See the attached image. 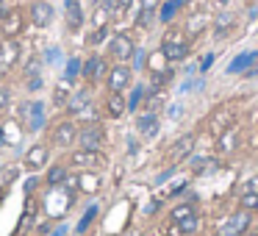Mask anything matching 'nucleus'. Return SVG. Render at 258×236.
<instances>
[{"mask_svg": "<svg viewBox=\"0 0 258 236\" xmlns=\"http://www.w3.org/2000/svg\"><path fill=\"white\" fill-rule=\"evenodd\" d=\"M128 6H131V0H117L114 12H117V14H125V12H128Z\"/></svg>", "mask_w": 258, "mask_h": 236, "instance_id": "4c0bfd02", "label": "nucleus"}, {"mask_svg": "<svg viewBox=\"0 0 258 236\" xmlns=\"http://www.w3.org/2000/svg\"><path fill=\"white\" fill-rule=\"evenodd\" d=\"M211 64H214V53H208V56L203 58V70H208V67H211Z\"/></svg>", "mask_w": 258, "mask_h": 236, "instance_id": "a19ab883", "label": "nucleus"}, {"mask_svg": "<svg viewBox=\"0 0 258 236\" xmlns=\"http://www.w3.org/2000/svg\"><path fill=\"white\" fill-rule=\"evenodd\" d=\"M214 3H219V6H228L230 0H214Z\"/></svg>", "mask_w": 258, "mask_h": 236, "instance_id": "49530a36", "label": "nucleus"}, {"mask_svg": "<svg viewBox=\"0 0 258 236\" xmlns=\"http://www.w3.org/2000/svg\"><path fill=\"white\" fill-rule=\"evenodd\" d=\"M9 100H12V92H9V89H0V111L9 106Z\"/></svg>", "mask_w": 258, "mask_h": 236, "instance_id": "e433bc0d", "label": "nucleus"}, {"mask_svg": "<svg viewBox=\"0 0 258 236\" xmlns=\"http://www.w3.org/2000/svg\"><path fill=\"white\" fill-rule=\"evenodd\" d=\"M36 186V178H31V181H25V192H31Z\"/></svg>", "mask_w": 258, "mask_h": 236, "instance_id": "37998d69", "label": "nucleus"}, {"mask_svg": "<svg viewBox=\"0 0 258 236\" xmlns=\"http://www.w3.org/2000/svg\"><path fill=\"white\" fill-rule=\"evenodd\" d=\"M103 39H106V28H97L95 34H92V39H89V42H92V45H100Z\"/></svg>", "mask_w": 258, "mask_h": 236, "instance_id": "c9c22d12", "label": "nucleus"}, {"mask_svg": "<svg viewBox=\"0 0 258 236\" xmlns=\"http://www.w3.org/2000/svg\"><path fill=\"white\" fill-rule=\"evenodd\" d=\"M81 70H84L81 58H70V62H67V70H64V81H70V84H73V81L81 75Z\"/></svg>", "mask_w": 258, "mask_h": 236, "instance_id": "c85d7f7f", "label": "nucleus"}, {"mask_svg": "<svg viewBox=\"0 0 258 236\" xmlns=\"http://www.w3.org/2000/svg\"><path fill=\"white\" fill-rule=\"evenodd\" d=\"M142 97H145V89H142V86H136V89L131 92V97H128V111H136V108L142 106Z\"/></svg>", "mask_w": 258, "mask_h": 236, "instance_id": "2f4dec72", "label": "nucleus"}, {"mask_svg": "<svg viewBox=\"0 0 258 236\" xmlns=\"http://www.w3.org/2000/svg\"><path fill=\"white\" fill-rule=\"evenodd\" d=\"M64 233H67V228H64V225H61V228H56V230H53V236H64Z\"/></svg>", "mask_w": 258, "mask_h": 236, "instance_id": "c03bdc74", "label": "nucleus"}, {"mask_svg": "<svg viewBox=\"0 0 258 236\" xmlns=\"http://www.w3.org/2000/svg\"><path fill=\"white\" fill-rule=\"evenodd\" d=\"M64 12H67V25L73 31H78L84 25V12H81L78 0H64Z\"/></svg>", "mask_w": 258, "mask_h": 236, "instance_id": "a211bd4d", "label": "nucleus"}, {"mask_svg": "<svg viewBox=\"0 0 258 236\" xmlns=\"http://www.w3.org/2000/svg\"><path fill=\"white\" fill-rule=\"evenodd\" d=\"M191 147H195V134L180 136V139L169 147V161H183V158L191 153Z\"/></svg>", "mask_w": 258, "mask_h": 236, "instance_id": "dca6fc26", "label": "nucleus"}, {"mask_svg": "<svg viewBox=\"0 0 258 236\" xmlns=\"http://www.w3.org/2000/svg\"><path fill=\"white\" fill-rule=\"evenodd\" d=\"M53 6L50 3H45V0H36L34 6H31V23L39 25V28H45V25L53 23Z\"/></svg>", "mask_w": 258, "mask_h": 236, "instance_id": "2eb2a0df", "label": "nucleus"}, {"mask_svg": "<svg viewBox=\"0 0 258 236\" xmlns=\"http://www.w3.org/2000/svg\"><path fill=\"white\" fill-rule=\"evenodd\" d=\"M236 147H239V128H236V123H233L230 128H225L222 134L217 136V153L228 156V153L236 150Z\"/></svg>", "mask_w": 258, "mask_h": 236, "instance_id": "4468645a", "label": "nucleus"}, {"mask_svg": "<svg viewBox=\"0 0 258 236\" xmlns=\"http://www.w3.org/2000/svg\"><path fill=\"white\" fill-rule=\"evenodd\" d=\"M233 123H236V117H233L230 108H217V111L211 114V120H208V131H211L214 136H219L225 128H230Z\"/></svg>", "mask_w": 258, "mask_h": 236, "instance_id": "f8f14e48", "label": "nucleus"}, {"mask_svg": "<svg viewBox=\"0 0 258 236\" xmlns=\"http://www.w3.org/2000/svg\"><path fill=\"white\" fill-rule=\"evenodd\" d=\"M28 89L31 92H39L42 89V75H31V78H28Z\"/></svg>", "mask_w": 258, "mask_h": 236, "instance_id": "f704fd0d", "label": "nucleus"}, {"mask_svg": "<svg viewBox=\"0 0 258 236\" xmlns=\"http://www.w3.org/2000/svg\"><path fill=\"white\" fill-rule=\"evenodd\" d=\"M89 103H92L89 89H81V92H75V95L67 100V111H70V114H78V111H84Z\"/></svg>", "mask_w": 258, "mask_h": 236, "instance_id": "4be33fe9", "label": "nucleus"}, {"mask_svg": "<svg viewBox=\"0 0 258 236\" xmlns=\"http://www.w3.org/2000/svg\"><path fill=\"white\" fill-rule=\"evenodd\" d=\"M161 53L167 56V62H183L189 56V39L183 34H167L161 42Z\"/></svg>", "mask_w": 258, "mask_h": 236, "instance_id": "7ed1b4c3", "label": "nucleus"}, {"mask_svg": "<svg viewBox=\"0 0 258 236\" xmlns=\"http://www.w3.org/2000/svg\"><path fill=\"white\" fill-rule=\"evenodd\" d=\"M106 111L111 114V117H122V114L128 111V100L122 97V92H111V95H108Z\"/></svg>", "mask_w": 258, "mask_h": 236, "instance_id": "412c9836", "label": "nucleus"}, {"mask_svg": "<svg viewBox=\"0 0 258 236\" xmlns=\"http://www.w3.org/2000/svg\"><path fill=\"white\" fill-rule=\"evenodd\" d=\"M258 62V53H241V56H236L233 62L228 64V73L230 75H239V73H247V70L252 67V64Z\"/></svg>", "mask_w": 258, "mask_h": 236, "instance_id": "6ab92c4d", "label": "nucleus"}, {"mask_svg": "<svg viewBox=\"0 0 258 236\" xmlns=\"http://www.w3.org/2000/svg\"><path fill=\"white\" fill-rule=\"evenodd\" d=\"M131 78H134V73H131V67L125 62H119L117 67L108 70L106 75V84H108V92H125L131 86Z\"/></svg>", "mask_w": 258, "mask_h": 236, "instance_id": "423d86ee", "label": "nucleus"}, {"mask_svg": "<svg viewBox=\"0 0 258 236\" xmlns=\"http://www.w3.org/2000/svg\"><path fill=\"white\" fill-rule=\"evenodd\" d=\"M47 158H50V147L34 145V147H28V153H25L23 161H25V167H28V169H45Z\"/></svg>", "mask_w": 258, "mask_h": 236, "instance_id": "ddd939ff", "label": "nucleus"}, {"mask_svg": "<svg viewBox=\"0 0 258 236\" xmlns=\"http://www.w3.org/2000/svg\"><path fill=\"white\" fill-rule=\"evenodd\" d=\"M252 222V211H247V208H239L236 214H230L228 219H222V225H219L217 236H244V230L250 228Z\"/></svg>", "mask_w": 258, "mask_h": 236, "instance_id": "f03ea898", "label": "nucleus"}, {"mask_svg": "<svg viewBox=\"0 0 258 236\" xmlns=\"http://www.w3.org/2000/svg\"><path fill=\"white\" fill-rule=\"evenodd\" d=\"M156 6H158V0H142V9L145 12H156Z\"/></svg>", "mask_w": 258, "mask_h": 236, "instance_id": "58836bf2", "label": "nucleus"}, {"mask_svg": "<svg viewBox=\"0 0 258 236\" xmlns=\"http://www.w3.org/2000/svg\"><path fill=\"white\" fill-rule=\"evenodd\" d=\"M6 145V136H3V131H0V147Z\"/></svg>", "mask_w": 258, "mask_h": 236, "instance_id": "a18cd8bd", "label": "nucleus"}, {"mask_svg": "<svg viewBox=\"0 0 258 236\" xmlns=\"http://www.w3.org/2000/svg\"><path fill=\"white\" fill-rule=\"evenodd\" d=\"M191 169H195L197 175H214L219 169V158H195V161H191Z\"/></svg>", "mask_w": 258, "mask_h": 236, "instance_id": "5701e85b", "label": "nucleus"}, {"mask_svg": "<svg viewBox=\"0 0 258 236\" xmlns=\"http://www.w3.org/2000/svg\"><path fill=\"white\" fill-rule=\"evenodd\" d=\"M17 58H20V45L14 42V36H9V39L0 45V64L9 70L14 62H17Z\"/></svg>", "mask_w": 258, "mask_h": 236, "instance_id": "f3484780", "label": "nucleus"}, {"mask_svg": "<svg viewBox=\"0 0 258 236\" xmlns=\"http://www.w3.org/2000/svg\"><path fill=\"white\" fill-rule=\"evenodd\" d=\"M241 192H258V181H247L244 189H241Z\"/></svg>", "mask_w": 258, "mask_h": 236, "instance_id": "ea45409f", "label": "nucleus"}, {"mask_svg": "<svg viewBox=\"0 0 258 236\" xmlns=\"http://www.w3.org/2000/svg\"><path fill=\"white\" fill-rule=\"evenodd\" d=\"M172 222H175V228L180 230V233H197V228H200V214L195 211L191 206H178V208H172Z\"/></svg>", "mask_w": 258, "mask_h": 236, "instance_id": "20e7f679", "label": "nucleus"}, {"mask_svg": "<svg viewBox=\"0 0 258 236\" xmlns=\"http://www.w3.org/2000/svg\"><path fill=\"white\" fill-rule=\"evenodd\" d=\"M20 117H25V125H28L31 134L42 131L45 128V103L34 100V103H28V106H23L20 108Z\"/></svg>", "mask_w": 258, "mask_h": 236, "instance_id": "6e6552de", "label": "nucleus"}, {"mask_svg": "<svg viewBox=\"0 0 258 236\" xmlns=\"http://www.w3.org/2000/svg\"><path fill=\"white\" fill-rule=\"evenodd\" d=\"M0 28H3V34H6V36H17V31L23 28V14H17V12L3 14V20H0Z\"/></svg>", "mask_w": 258, "mask_h": 236, "instance_id": "aec40b11", "label": "nucleus"}, {"mask_svg": "<svg viewBox=\"0 0 258 236\" xmlns=\"http://www.w3.org/2000/svg\"><path fill=\"white\" fill-rule=\"evenodd\" d=\"M67 175H70V169L64 167V164H56V167L47 169V184L58 186V184H64V181H67Z\"/></svg>", "mask_w": 258, "mask_h": 236, "instance_id": "bb28decb", "label": "nucleus"}, {"mask_svg": "<svg viewBox=\"0 0 258 236\" xmlns=\"http://www.w3.org/2000/svg\"><path fill=\"white\" fill-rule=\"evenodd\" d=\"M136 131H139V136H145V139H156L158 131H161V125H158V114L156 111H145L136 117Z\"/></svg>", "mask_w": 258, "mask_h": 236, "instance_id": "9b49d317", "label": "nucleus"}, {"mask_svg": "<svg viewBox=\"0 0 258 236\" xmlns=\"http://www.w3.org/2000/svg\"><path fill=\"white\" fill-rule=\"evenodd\" d=\"M67 100H70V81H61L56 86V92H53V103L56 106H67Z\"/></svg>", "mask_w": 258, "mask_h": 236, "instance_id": "cd10ccee", "label": "nucleus"}, {"mask_svg": "<svg viewBox=\"0 0 258 236\" xmlns=\"http://www.w3.org/2000/svg\"><path fill=\"white\" fill-rule=\"evenodd\" d=\"M169 117H180V106H172V108H169Z\"/></svg>", "mask_w": 258, "mask_h": 236, "instance_id": "79ce46f5", "label": "nucleus"}, {"mask_svg": "<svg viewBox=\"0 0 258 236\" xmlns=\"http://www.w3.org/2000/svg\"><path fill=\"white\" fill-rule=\"evenodd\" d=\"M183 3H186V0H167V3L161 6V14H158V20H161V23H172L175 12H178Z\"/></svg>", "mask_w": 258, "mask_h": 236, "instance_id": "a878e982", "label": "nucleus"}, {"mask_svg": "<svg viewBox=\"0 0 258 236\" xmlns=\"http://www.w3.org/2000/svg\"><path fill=\"white\" fill-rule=\"evenodd\" d=\"M241 208L258 211V192H241Z\"/></svg>", "mask_w": 258, "mask_h": 236, "instance_id": "c756f323", "label": "nucleus"}, {"mask_svg": "<svg viewBox=\"0 0 258 236\" xmlns=\"http://www.w3.org/2000/svg\"><path fill=\"white\" fill-rule=\"evenodd\" d=\"M78 139V128H75V123H70V120H64V123L56 125V131H53V145L61 147V150H67L73 142Z\"/></svg>", "mask_w": 258, "mask_h": 236, "instance_id": "9d476101", "label": "nucleus"}, {"mask_svg": "<svg viewBox=\"0 0 258 236\" xmlns=\"http://www.w3.org/2000/svg\"><path fill=\"white\" fill-rule=\"evenodd\" d=\"M95 217H97V206H89V208H86V214H84V219L78 222V233H84V230L95 222Z\"/></svg>", "mask_w": 258, "mask_h": 236, "instance_id": "7c9ffc66", "label": "nucleus"}, {"mask_svg": "<svg viewBox=\"0 0 258 236\" xmlns=\"http://www.w3.org/2000/svg\"><path fill=\"white\" fill-rule=\"evenodd\" d=\"M3 14H6V12H3V0H0V20H3Z\"/></svg>", "mask_w": 258, "mask_h": 236, "instance_id": "de8ad7c7", "label": "nucleus"}, {"mask_svg": "<svg viewBox=\"0 0 258 236\" xmlns=\"http://www.w3.org/2000/svg\"><path fill=\"white\" fill-rule=\"evenodd\" d=\"M230 28H233V17H230V14H219V17L214 20V34H217L219 39H225Z\"/></svg>", "mask_w": 258, "mask_h": 236, "instance_id": "393cba45", "label": "nucleus"}, {"mask_svg": "<svg viewBox=\"0 0 258 236\" xmlns=\"http://www.w3.org/2000/svg\"><path fill=\"white\" fill-rule=\"evenodd\" d=\"M111 12H114V3H111V0H103L100 6L95 9V17H92L95 28H106V23H108V17H111Z\"/></svg>", "mask_w": 258, "mask_h": 236, "instance_id": "b1692460", "label": "nucleus"}, {"mask_svg": "<svg viewBox=\"0 0 258 236\" xmlns=\"http://www.w3.org/2000/svg\"><path fill=\"white\" fill-rule=\"evenodd\" d=\"M108 53H111V58H117V62H128V58H134L136 45L128 34H117L108 42Z\"/></svg>", "mask_w": 258, "mask_h": 236, "instance_id": "0eeeda50", "label": "nucleus"}, {"mask_svg": "<svg viewBox=\"0 0 258 236\" xmlns=\"http://www.w3.org/2000/svg\"><path fill=\"white\" fill-rule=\"evenodd\" d=\"M81 75H84L89 84H95V81H103L108 75V64H106V58H100V56H89L84 62V70H81Z\"/></svg>", "mask_w": 258, "mask_h": 236, "instance_id": "1a4fd4ad", "label": "nucleus"}, {"mask_svg": "<svg viewBox=\"0 0 258 236\" xmlns=\"http://www.w3.org/2000/svg\"><path fill=\"white\" fill-rule=\"evenodd\" d=\"M70 164L75 169H92V172H100L108 164V158L103 156L100 150H89V147H78V150L70 156Z\"/></svg>", "mask_w": 258, "mask_h": 236, "instance_id": "f257e3e1", "label": "nucleus"}, {"mask_svg": "<svg viewBox=\"0 0 258 236\" xmlns=\"http://www.w3.org/2000/svg\"><path fill=\"white\" fill-rule=\"evenodd\" d=\"M39 70H42V58H31V62L25 64V73L28 75H39Z\"/></svg>", "mask_w": 258, "mask_h": 236, "instance_id": "72a5a7b5", "label": "nucleus"}, {"mask_svg": "<svg viewBox=\"0 0 258 236\" xmlns=\"http://www.w3.org/2000/svg\"><path fill=\"white\" fill-rule=\"evenodd\" d=\"M58 58H61L58 47H47V50H45V58H42V62H47V64H58Z\"/></svg>", "mask_w": 258, "mask_h": 236, "instance_id": "473e14b6", "label": "nucleus"}, {"mask_svg": "<svg viewBox=\"0 0 258 236\" xmlns=\"http://www.w3.org/2000/svg\"><path fill=\"white\" fill-rule=\"evenodd\" d=\"M78 145L89 147V150H100V147L106 145V131H103V125L95 123V120H92L89 125H84V128L78 131Z\"/></svg>", "mask_w": 258, "mask_h": 236, "instance_id": "39448f33", "label": "nucleus"}]
</instances>
